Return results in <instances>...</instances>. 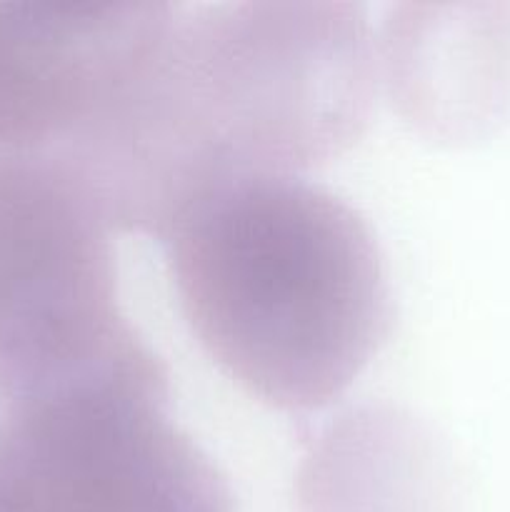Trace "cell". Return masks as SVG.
<instances>
[{
    "label": "cell",
    "mask_w": 510,
    "mask_h": 512,
    "mask_svg": "<svg viewBox=\"0 0 510 512\" xmlns=\"http://www.w3.org/2000/svg\"><path fill=\"white\" fill-rule=\"evenodd\" d=\"M375 43L353 3H173L145 113L158 240L223 185L298 175L365 130Z\"/></svg>",
    "instance_id": "obj_2"
},
{
    "label": "cell",
    "mask_w": 510,
    "mask_h": 512,
    "mask_svg": "<svg viewBox=\"0 0 510 512\" xmlns=\"http://www.w3.org/2000/svg\"><path fill=\"white\" fill-rule=\"evenodd\" d=\"M165 10L0 0V150L63 155L95 183Z\"/></svg>",
    "instance_id": "obj_5"
},
{
    "label": "cell",
    "mask_w": 510,
    "mask_h": 512,
    "mask_svg": "<svg viewBox=\"0 0 510 512\" xmlns=\"http://www.w3.org/2000/svg\"><path fill=\"white\" fill-rule=\"evenodd\" d=\"M120 233L85 170L0 150V405L65 393L168 395L118 295Z\"/></svg>",
    "instance_id": "obj_3"
},
{
    "label": "cell",
    "mask_w": 510,
    "mask_h": 512,
    "mask_svg": "<svg viewBox=\"0 0 510 512\" xmlns=\"http://www.w3.org/2000/svg\"><path fill=\"white\" fill-rule=\"evenodd\" d=\"M168 395L103 390L0 413V512H233L213 460Z\"/></svg>",
    "instance_id": "obj_4"
},
{
    "label": "cell",
    "mask_w": 510,
    "mask_h": 512,
    "mask_svg": "<svg viewBox=\"0 0 510 512\" xmlns=\"http://www.w3.org/2000/svg\"><path fill=\"white\" fill-rule=\"evenodd\" d=\"M160 243L198 343L270 408H328L388 338L390 285L368 223L298 175L223 185Z\"/></svg>",
    "instance_id": "obj_1"
}]
</instances>
